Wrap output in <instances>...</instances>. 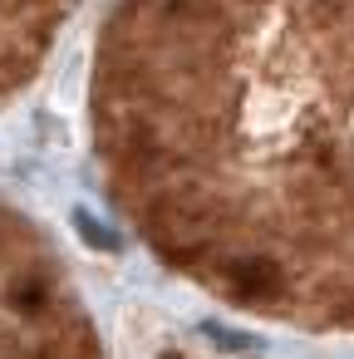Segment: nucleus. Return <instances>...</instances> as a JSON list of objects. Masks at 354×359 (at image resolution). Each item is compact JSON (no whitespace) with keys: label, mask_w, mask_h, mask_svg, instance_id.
<instances>
[{"label":"nucleus","mask_w":354,"mask_h":359,"mask_svg":"<svg viewBox=\"0 0 354 359\" xmlns=\"http://www.w3.org/2000/svg\"><path fill=\"white\" fill-rule=\"evenodd\" d=\"M94 114L168 266L266 261L285 320L354 330V0H123Z\"/></svg>","instance_id":"obj_1"}]
</instances>
